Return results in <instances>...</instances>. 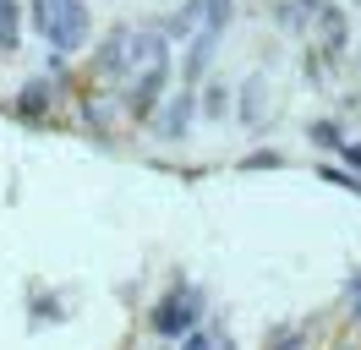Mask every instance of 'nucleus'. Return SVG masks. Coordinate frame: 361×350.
<instances>
[{"label": "nucleus", "mask_w": 361, "mask_h": 350, "mask_svg": "<svg viewBox=\"0 0 361 350\" xmlns=\"http://www.w3.org/2000/svg\"><path fill=\"white\" fill-rule=\"evenodd\" d=\"M33 22H39V33H44L61 55H71V49L88 44V6H82V0H39V6H33Z\"/></svg>", "instance_id": "1"}, {"label": "nucleus", "mask_w": 361, "mask_h": 350, "mask_svg": "<svg viewBox=\"0 0 361 350\" xmlns=\"http://www.w3.org/2000/svg\"><path fill=\"white\" fill-rule=\"evenodd\" d=\"M148 323H154V334H164V339H180L192 323H203V296H197L192 284H176V290L154 306Z\"/></svg>", "instance_id": "2"}, {"label": "nucleus", "mask_w": 361, "mask_h": 350, "mask_svg": "<svg viewBox=\"0 0 361 350\" xmlns=\"http://www.w3.org/2000/svg\"><path fill=\"white\" fill-rule=\"evenodd\" d=\"M164 83H170V55L164 61H148L142 71H132V93H126V109H132L137 121H148L164 99Z\"/></svg>", "instance_id": "3"}, {"label": "nucleus", "mask_w": 361, "mask_h": 350, "mask_svg": "<svg viewBox=\"0 0 361 350\" xmlns=\"http://www.w3.org/2000/svg\"><path fill=\"white\" fill-rule=\"evenodd\" d=\"M219 49V28H192V55H186V71H180V88H197L203 83L208 61Z\"/></svg>", "instance_id": "4"}, {"label": "nucleus", "mask_w": 361, "mask_h": 350, "mask_svg": "<svg viewBox=\"0 0 361 350\" xmlns=\"http://www.w3.org/2000/svg\"><path fill=\"white\" fill-rule=\"evenodd\" d=\"M159 137H164V143H176V137H186V131H192V88H180V99H170V104L159 109Z\"/></svg>", "instance_id": "5"}, {"label": "nucleus", "mask_w": 361, "mask_h": 350, "mask_svg": "<svg viewBox=\"0 0 361 350\" xmlns=\"http://www.w3.org/2000/svg\"><path fill=\"white\" fill-rule=\"evenodd\" d=\"M126 44H132V33H110V39L99 44V55H93V66H99L104 77H115V71H126Z\"/></svg>", "instance_id": "6"}, {"label": "nucleus", "mask_w": 361, "mask_h": 350, "mask_svg": "<svg viewBox=\"0 0 361 350\" xmlns=\"http://www.w3.org/2000/svg\"><path fill=\"white\" fill-rule=\"evenodd\" d=\"M44 109H49V83H27L23 93H17V115H23V121H39Z\"/></svg>", "instance_id": "7"}, {"label": "nucleus", "mask_w": 361, "mask_h": 350, "mask_svg": "<svg viewBox=\"0 0 361 350\" xmlns=\"http://www.w3.org/2000/svg\"><path fill=\"white\" fill-rule=\"evenodd\" d=\"M203 22V0H186L176 17H170V39H192V28Z\"/></svg>", "instance_id": "8"}, {"label": "nucleus", "mask_w": 361, "mask_h": 350, "mask_svg": "<svg viewBox=\"0 0 361 350\" xmlns=\"http://www.w3.org/2000/svg\"><path fill=\"white\" fill-rule=\"evenodd\" d=\"M17 0H0V49H6V55H11V49H17Z\"/></svg>", "instance_id": "9"}, {"label": "nucleus", "mask_w": 361, "mask_h": 350, "mask_svg": "<svg viewBox=\"0 0 361 350\" xmlns=\"http://www.w3.org/2000/svg\"><path fill=\"white\" fill-rule=\"evenodd\" d=\"M323 44H329V49H339V44H345V11H339V6H329V11H323Z\"/></svg>", "instance_id": "10"}, {"label": "nucleus", "mask_w": 361, "mask_h": 350, "mask_svg": "<svg viewBox=\"0 0 361 350\" xmlns=\"http://www.w3.org/2000/svg\"><path fill=\"white\" fill-rule=\"evenodd\" d=\"M230 11H235V6H230V0H203V28H219V33H225V22H230Z\"/></svg>", "instance_id": "11"}, {"label": "nucleus", "mask_w": 361, "mask_h": 350, "mask_svg": "<svg viewBox=\"0 0 361 350\" xmlns=\"http://www.w3.org/2000/svg\"><path fill=\"white\" fill-rule=\"evenodd\" d=\"M257 99H263V77H252V83H247V104H241V121H247V126L257 121Z\"/></svg>", "instance_id": "12"}, {"label": "nucleus", "mask_w": 361, "mask_h": 350, "mask_svg": "<svg viewBox=\"0 0 361 350\" xmlns=\"http://www.w3.org/2000/svg\"><path fill=\"white\" fill-rule=\"evenodd\" d=\"M312 137L323 143V148H339V143H345V137H339V121H317V126H312Z\"/></svg>", "instance_id": "13"}, {"label": "nucleus", "mask_w": 361, "mask_h": 350, "mask_svg": "<svg viewBox=\"0 0 361 350\" xmlns=\"http://www.w3.org/2000/svg\"><path fill=\"white\" fill-rule=\"evenodd\" d=\"M203 109H208V115H214V121H219V115H225V109H230V93H225V88H208Z\"/></svg>", "instance_id": "14"}, {"label": "nucleus", "mask_w": 361, "mask_h": 350, "mask_svg": "<svg viewBox=\"0 0 361 350\" xmlns=\"http://www.w3.org/2000/svg\"><path fill=\"white\" fill-rule=\"evenodd\" d=\"M279 164H285V159H279V153H252V159H247V164H241V170H279Z\"/></svg>", "instance_id": "15"}, {"label": "nucleus", "mask_w": 361, "mask_h": 350, "mask_svg": "<svg viewBox=\"0 0 361 350\" xmlns=\"http://www.w3.org/2000/svg\"><path fill=\"white\" fill-rule=\"evenodd\" d=\"M345 290H350V312L361 318V274H350V284H345Z\"/></svg>", "instance_id": "16"}, {"label": "nucleus", "mask_w": 361, "mask_h": 350, "mask_svg": "<svg viewBox=\"0 0 361 350\" xmlns=\"http://www.w3.org/2000/svg\"><path fill=\"white\" fill-rule=\"evenodd\" d=\"M339 148H345V159H350V164L361 170V143H339Z\"/></svg>", "instance_id": "17"}, {"label": "nucleus", "mask_w": 361, "mask_h": 350, "mask_svg": "<svg viewBox=\"0 0 361 350\" xmlns=\"http://www.w3.org/2000/svg\"><path fill=\"white\" fill-rule=\"evenodd\" d=\"M356 6H361V0H356Z\"/></svg>", "instance_id": "18"}]
</instances>
